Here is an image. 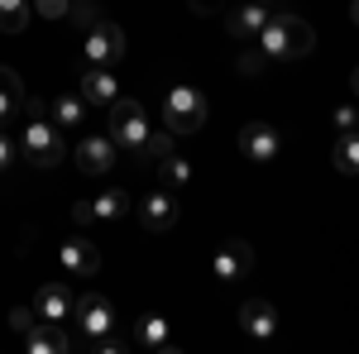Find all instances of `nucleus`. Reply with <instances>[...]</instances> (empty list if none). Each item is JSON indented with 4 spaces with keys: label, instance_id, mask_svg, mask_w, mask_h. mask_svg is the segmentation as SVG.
<instances>
[{
    "label": "nucleus",
    "instance_id": "obj_18",
    "mask_svg": "<svg viewBox=\"0 0 359 354\" xmlns=\"http://www.w3.org/2000/svg\"><path fill=\"white\" fill-rule=\"evenodd\" d=\"M154 172H158V182H163L168 191L192 187V163H187V158H177V154H168L163 163H154Z\"/></svg>",
    "mask_w": 359,
    "mask_h": 354
},
{
    "label": "nucleus",
    "instance_id": "obj_11",
    "mask_svg": "<svg viewBox=\"0 0 359 354\" xmlns=\"http://www.w3.org/2000/svg\"><path fill=\"white\" fill-rule=\"evenodd\" d=\"M25 350L29 354H67L72 350V335L62 330V321H34L25 330Z\"/></svg>",
    "mask_w": 359,
    "mask_h": 354
},
{
    "label": "nucleus",
    "instance_id": "obj_27",
    "mask_svg": "<svg viewBox=\"0 0 359 354\" xmlns=\"http://www.w3.org/2000/svg\"><path fill=\"white\" fill-rule=\"evenodd\" d=\"M0 86L15 96V101H29V91H25V77L15 72V67H0Z\"/></svg>",
    "mask_w": 359,
    "mask_h": 354
},
{
    "label": "nucleus",
    "instance_id": "obj_38",
    "mask_svg": "<svg viewBox=\"0 0 359 354\" xmlns=\"http://www.w3.org/2000/svg\"><path fill=\"white\" fill-rule=\"evenodd\" d=\"M72 5H82V0H72Z\"/></svg>",
    "mask_w": 359,
    "mask_h": 354
},
{
    "label": "nucleus",
    "instance_id": "obj_1",
    "mask_svg": "<svg viewBox=\"0 0 359 354\" xmlns=\"http://www.w3.org/2000/svg\"><path fill=\"white\" fill-rule=\"evenodd\" d=\"M259 48H264V57L297 62V57H306L311 48H316V34H311V25H306L302 15L278 10V15H269V20H264V29H259Z\"/></svg>",
    "mask_w": 359,
    "mask_h": 354
},
{
    "label": "nucleus",
    "instance_id": "obj_4",
    "mask_svg": "<svg viewBox=\"0 0 359 354\" xmlns=\"http://www.w3.org/2000/svg\"><path fill=\"white\" fill-rule=\"evenodd\" d=\"M111 139H115V149H125L130 158L144 149L149 120H144V106H139V101H130V96H115L111 101Z\"/></svg>",
    "mask_w": 359,
    "mask_h": 354
},
{
    "label": "nucleus",
    "instance_id": "obj_10",
    "mask_svg": "<svg viewBox=\"0 0 359 354\" xmlns=\"http://www.w3.org/2000/svg\"><path fill=\"white\" fill-rule=\"evenodd\" d=\"M77 168L91 172V177L111 172V168H115V139L111 135H86L82 144H77Z\"/></svg>",
    "mask_w": 359,
    "mask_h": 354
},
{
    "label": "nucleus",
    "instance_id": "obj_16",
    "mask_svg": "<svg viewBox=\"0 0 359 354\" xmlns=\"http://www.w3.org/2000/svg\"><path fill=\"white\" fill-rule=\"evenodd\" d=\"M77 86H82V101H86V106H111L115 96H120V82H115L111 67H86Z\"/></svg>",
    "mask_w": 359,
    "mask_h": 354
},
{
    "label": "nucleus",
    "instance_id": "obj_22",
    "mask_svg": "<svg viewBox=\"0 0 359 354\" xmlns=\"http://www.w3.org/2000/svg\"><path fill=\"white\" fill-rule=\"evenodd\" d=\"M168 154H172V135H168V130H149L144 149L135 154V163H163Z\"/></svg>",
    "mask_w": 359,
    "mask_h": 354
},
{
    "label": "nucleus",
    "instance_id": "obj_28",
    "mask_svg": "<svg viewBox=\"0 0 359 354\" xmlns=\"http://www.w3.org/2000/svg\"><path fill=\"white\" fill-rule=\"evenodd\" d=\"M34 10H39L43 20H67V10H72V0H34Z\"/></svg>",
    "mask_w": 359,
    "mask_h": 354
},
{
    "label": "nucleus",
    "instance_id": "obj_13",
    "mask_svg": "<svg viewBox=\"0 0 359 354\" xmlns=\"http://www.w3.org/2000/svg\"><path fill=\"white\" fill-rule=\"evenodd\" d=\"M264 20H269V5L249 0V5H240V10H230V15H225V29H230V39H235V43H254V39H259V29H264Z\"/></svg>",
    "mask_w": 359,
    "mask_h": 354
},
{
    "label": "nucleus",
    "instance_id": "obj_31",
    "mask_svg": "<svg viewBox=\"0 0 359 354\" xmlns=\"http://www.w3.org/2000/svg\"><path fill=\"white\" fill-rule=\"evenodd\" d=\"M335 130H340V135H345V130H359V110L355 106H335Z\"/></svg>",
    "mask_w": 359,
    "mask_h": 354
},
{
    "label": "nucleus",
    "instance_id": "obj_23",
    "mask_svg": "<svg viewBox=\"0 0 359 354\" xmlns=\"http://www.w3.org/2000/svg\"><path fill=\"white\" fill-rule=\"evenodd\" d=\"M125 211H130V191L111 187V191H101V196H96V220H120Z\"/></svg>",
    "mask_w": 359,
    "mask_h": 354
},
{
    "label": "nucleus",
    "instance_id": "obj_29",
    "mask_svg": "<svg viewBox=\"0 0 359 354\" xmlns=\"http://www.w3.org/2000/svg\"><path fill=\"white\" fill-rule=\"evenodd\" d=\"M72 225H77V230L96 225V201H72Z\"/></svg>",
    "mask_w": 359,
    "mask_h": 354
},
{
    "label": "nucleus",
    "instance_id": "obj_12",
    "mask_svg": "<svg viewBox=\"0 0 359 354\" xmlns=\"http://www.w3.org/2000/svg\"><path fill=\"white\" fill-rule=\"evenodd\" d=\"M240 330L245 335H254V340H269L278 330V311L269 297H249L245 306H240Z\"/></svg>",
    "mask_w": 359,
    "mask_h": 354
},
{
    "label": "nucleus",
    "instance_id": "obj_24",
    "mask_svg": "<svg viewBox=\"0 0 359 354\" xmlns=\"http://www.w3.org/2000/svg\"><path fill=\"white\" fill-rule=\"evenodd\" d=\"M101 15H106V10H101L96 0H82V5H72V10H67V20H72V25L82 29V34H86V29H91V25H96Z\"/></svg>",
    "mask_w": 359,
    "mask_h": 354
},
{
    "label": "nucleus",
    "instance_id": "obj_33",
    "mask_svg": "<svg viewBox=\"0 0 359 354\" xmlns=\"http://www.w3.org/2000/svg\"><path fill=\"white\" fill-rule=\"evenodd\" d=\"M259 67H264V53H245L240 57V72H249V77H254Z\"/></svg>",
    "mask_w": 359,
    "mask_h": 354
},
{
    "label": "nucleus",
    "instance_id": "obj_6",
    "mask_svg": "<svg viewBox=\"0 0 359 354\" xmlns=\"http://www.w3.org/2000/svg\"><path fill=\"white\" fill-rule=\"evenodd\" d=\"M72 316H77V330H82L86 340H96V335L115 330V311H111V301L101 297V292H82V297H72Z\"/></svg>",
    "mask_w": 359,
    "mask_h": 354
},
{
    "label": "nucleus",
    "instance_id": "obj_5",
    "mask_svg": "<svg viewBox=\"0 0 359 354\" xmlns=\"http://www.w3.org/2000/svg\"><path fill=\"white\" fill-rule=\"evenodd\" d=\"M82 57H86V67H115V62L125 57V29L101 15V20L82 34Z\"/></svg>",
    "mask_w": 359,
    "mask_h": 354
},
{
    "label": "nucleus",
    "instance_id": "obj_20",
    "mask_svg": "<svg viewBox=\"0 0 359 354\" xmlns=\"http://www.w3.org/2000/svg\"><path fill=\"white\" fill-rule=\"evenodd\" d=\"M135 345H149V350H168V321L163 316H139L135 321Z\"/></svg>",
    "mask_w": 359,
    "mask_h": 354
},
{
    "label": "nucleus",
    "instance_id": "obj_36",
    "mask_svg": "<svg viewBox=\"0 0 359 354\" xmlns=\"http://www.w3.org/2000/svg\"><path fill=\"white\" fill-rule=\"evenodd\" d=\"M350 86H355V91H359V67H355V77H350Z\"/></svg>",
    "mask_w": 359,
    "mask_h": 354
},
{
    "label": "nucleus",
    "instance_id": "obj_19",
    "mask_svg": "<svg viewBox=\"0 0 359 354\" xmlns=\"http://www.w3.org/2000/svg\"><path fill=\"white\" fill-rule=\"evenodd\" d=\"M331 163L340 168V172H350V177H359V130H345V135L335 139V149H331Z\"/></svg>",
    "mask_w": 359,
    "mask_h": 354
},
{
    "label": "nucleus",
    "instance_id": "obj_9",
    "mask_svg": "<svg viewBox=\"0 0 359 354\" xmlns=\"http://www.w3.org/2000/svg\"><path fill=\"white\" fill-rule=\"evenodd\" d=\"M57 264H62V273H72V278H96L101 273V249L77 235V240H67V245L57 249Z\"/></svg>",
    "mask_w": 359,
    "mask_h": 354
},
{
    "label": "nucleus",
    "instance_id": "obj_14",
    "mask_svg": "<svg viewBox=\"0 0 359 354\" xmlns=\"http://www.w3.org/2000/svg\"><path fill=\"white\" fill-rule=\"evenodd\" d=\"M139 220H144V230H172L177 225V196L172 191H149L139 201Z\"/></svg>",
    "mask_w": 359,
    "mask_h": 354
},
{
    "label": "nucleus",
    "instance_id": "obj_26",
    "mask_svg": "<svg viewBox=\"0 0 359 354\" xmlns=\"http://www.w3.org/2000/svg\"><path fill=\"white\" fill-rule=\"evenodd\" d=\"M20 110H25V101H15V96H10V91H5V86H0V130H10V125H15V115H20Z\"/></svg>",
    "mask_w": 359,
    "mask_h": 354
},
{
    "label": "nucleus",
    "instance_id": "obj_15",
    "mask_svg": "<svg viewBox=\"0 0 359 354\" xmlns=\"http://www.w3.org/2000/svg\"><path fill=\"white\" fill-rule=\"evenodd\" d=\"M34 311H39V321H72V292H67V282H43L39 297H34Z\"/></svg>",
    "mask_w": 359,
    "mask_h": 354
},
{
    "label": "nucleus",
    "instance_id": "obj_35",
    "mask_svg": "<svg viewBox=\"0 0 359 354\" xmlns=\"http://www.w3.org/2000/svg\"><path fill=\"white\" fill-rule=\"evenodd\" d=\"M350 20H355V25H359V0H350Z\"/></svg>",
    "mask_w": 359,
    "mask_h": 354
},
{
    "label": "nucleus",
    "instance_id": "obj_2",
    "mask_svg": "<svg viewBox=\"0 0 359 354\" xmlns=\"http://www.w3.org/2000/svg\"><path fill=\"white\" fill-rule=\"evenodd\" d=\"M20 154H25L34 168H57L67 158V144H62V130L43 115H29V125L20 130Z\"/></svg>",
    "mask_w": 359,
    "mask_h": 354
},
{
    "label": "nucleus",
    "instance_id": "obj_30",
    "mask_svg": "<svg viewBox=\"0 0 359 354\" xmlns=\"http://www.w3.org/2000/svg\"><path fill=\"white\" fill-rule=\"evenodd\" d=\"M34 321H39V311H34V306H15V311H10V330H20V335H25Z\"/></svg>",
    "mask_w": 359,
    "mask_h": 354
},
{
    "label": "nucleus",
    "instance_id": "obj_3",
    "mask_svg": "<svg viewBox=\"0 0 359 354\" xmlns=\"http://www.w3.org/2000/svg\"><path fill=\"white\" fill-rule=\"evenodd\" d=\"M206 125V96L196 86H172L163 96V130L168 135H196Z\"/></svg>",
    "mask_w": 359,
    "mask_h": 354
},
{
    "label": "nucleus",
    "instance_id": "obj_7",
    "mask_svg": "<svg viewBox=\"0 0 359 354\" xmlns=\"http://www.w3.org/2000/svg\"><path fill=\"white\" fill-rule=\"evenodd\" d=\"M278 149H283V135L269 120H249L245 130H240V154H245L249 163H273Z\"/></svg>",
    "mask_w": 359,
    "mask_h": 354
},
{
    "label": "nucleus",
    "instance_id": "obj_25",
    "mask_svg": "<svg viewBox=\"0 0 359 354\" xmlns=\"http://www.w3.org/2000/svg\"><path fill=\"white\" fill-rule=\"evenodd\" d=\"M91 350H101V354H120V350H130V340L125 335H115V330H106V335H96V340H86Z\"/></svg>",
    "mask_w": 359,
    "mask_h": 354
},
{
    "label": "nucleus",
    "instance_id": "obj_32",
    "mask_svg": "<svg viewBox=\"0 0 359 354\" xmlns=\"http://www.w3.org/2000/svg\"><path fill=\"white\" fill-rule=\"evenodd\" d=\"M10 163H15V144H10V135H5V130H0V172H5Z\"/></svg>",
    "mask_w": 359,
    "mask_h": 354
},
{
    "label": "nucleus",
    "instance_id": "obj_17",
    "mask_svg": "<svg viewBox=\"0 0 359 354\" xmlns=\"http://www.w3.org/2000/svg\"><path fill=\"white\" fill-rule=\"evenodd\" d=\"M48 110H53L57 130H82V120H86V101H82V96H53Z\"/></svg>",
    "mask_w": 359,
    "mask_h": 354
},
{
    "label": "nucleus",
    "instance_id": "obj_34",
    "mask_svg": "<svg viewBox=\"0 0 359 354\" xmlns=\"http://www.w3.org/2000/svg\"><path fill=\"white\" fill-rule=\"evenodd\" d=\"M225 0H192V15H216Z\"/></svg>",
    "mask_w": 359,
    "mask_h": 354
},
{
    "label": "nucleus",
    "instance_id": "obj_37",
    "mask_svg": "<svg viewBox=\"0 0 359 354\" xmlns=\"http://www.w3.org/2000/svg\"><path fill=\"white\" fill-rule=\"evenodd\" d=\"M259 5H273V0H259Z\"/></svg>",
    "mask_w": 359,
    "mask_h": 354
},
{
    "label": "nucleus",
    "instance_id": "obj_21",
    "mask_svg": "<svg viewBox=\"0 0 359 354\" xmlns=\"http://www.w3.org/2000/svg\"><path fill=\"white\" fill-rule=\"evenodd\" d=\"M29 0H0V34H25L29 25Z\"/></svg>",
    "mask_w": 359,
    "mask_h": 354
},
{
    "label": "nucleus",
    "instance_id": "obj_8",
    "mask_svg": "<svg viewBox=\"0 0 359 354\" xmlns=\"http://www.w3.org/2000/svg\"><path fill=\"white\" fill-rule=\"evenodd\" d=\"M249 268H254V245L249 240H225L211 259L216 282H240V278H249Z\"/></svg>",
    "mask_w": 359,
    "mask_h": 354
}]
</instances>
